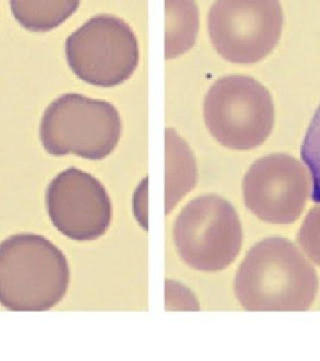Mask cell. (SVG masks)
<instances>
[{"instance_id": "obj_1", "label": "cell", "mask_w": 320, "mask_h": 361, "mask_svg": "<svg viewBox=\"0 0 320 361\" xmlns=\"http://www.w3.org/2000/svg\"><path fill=\"white\" fill-rule=\"evenodd\" d=\"M318 276L294 243L269 237L250 248L239 266L234 291L248 311H305L314 302Z\"/></svg>"}, {"instance_id": "obj_2", "label": "cell", "mask_w": 320, "mask_h": 361, "mask_svg": "<svg viewBox=\"0 0 320 361\" xmlns=\"http://www.w3.org/2000/svg\"><path fill=\"white\" fill-rule=\"evenodd\" d=\"M69 281L67 257L48 238L22 233L0 243V305L8 310H51Z\"/></svg>"}, {"instance_id": "obj_3", "label": "cell", "mask_w": 320, "mask_h": 361, "mask_svg": "<svg viewBox=\"0 0 320 361\" xmlns=\"http://www.w3.org/2000/svg\"><path fill=\"white\" fill-rule=\"evenodd\" d=\"M122 119L110 103L82 94H64L45 109L40 141L53 156L75 154L101 161L118 146Z\"/></svg>"}, {"instance_id": "obj_4", "label": "cell", "mask_w": 320, "mask_h": 361, "mask_svg": "<svg viewBox=\"0 0 320 361\" xmlns=\"http://www.w3.org/2000/svg\"><path fill=\"white\" fill-rule=\"evenodd\" d=\"M204 121L220 145L248 151L269 137L274 106L264 85L247 75L218 79L204 98Z\"/></svg>"}, {"instance_id": "obj_5", "label": "cell", "mask_w": 320, "mask_h": 361, "mask_svg": "<svg viewBox=\"0 0 320 361\" xmlns=\"http://www.w3.org/2000/svg\"><path fill=\"white\" fill-rule=\"evenodd\" d=\"M173 240L186 265L215 272L231 265L239 254L242 225L226 200L205 195L194 198L180 211L173 226Z\"/></svg>"}, {"instance_id": "obj_6", "label": "cell", "mask_w": 320, "mask_h": 361, "mask_svg": "<svg viewBox=\"0 0 320 361\" xmlns=\"http://www.w3.org/2000/svg\"><path fill=\"white\" fill-rule=\"evenodd\" d=\"M65 53L78 78L104 88L128 80L139 63V45L133 29L110 14L93 17L70 34Z\"/></svg>"}, {"instance_id": "obj_7", "label": "cell", "mask_w": 320, "mask_h": 361, "mask_svg": "<svg viewBox=\"0 0 320 361\" xmlns=\"http://www.w3.org/2000/svg\"><path fill=\"white\" fill-rule=\"evenodd\" d=\"M208 27L220 56L236 64H252L278 44L283 11L274 0H220L209 11Z\"/></svg>"}, {"instance_id": "obj_8", "label": "cell", "mask_w": 320, "mask_h": 361, "mask_svg": "<svg viewBox=\"0 0 320 361\" xmlns=\"http://www.w3.org/2000/svg\"><path fill=\"white\" fill-rule=\"evenodd\" d=\"M313 191L309 169L288 154H270L254 162L243 180L249 211L268 224L289 225L298 220Z\"/></svg>"}, {"instance_id": "obj_9", "label": "cell", "mask_w": 320, "mask_h": 361, "mask_svg": "<svg viewBox=\"0 0 320 361\" xmlns=\"http://www.w3.org/2000/svg\"><path fill=\"white\" fill-rule=\"evenodd\" d=\"M46 209L56 230L74 241H94L112 222V201L96 177L69 169L51 180Z\"/></svg>"}, {"instance_id": "obj_10", "label": "cell", "mask_w": 320, "mask_h": 361, "mask_svg": "<svg viewBox=\"0 0 320 361\" xmlns=\"http://www.w3.org/2000/svg\"><path fill=\"white\" fill-rule=\"evenodd\" d=\"M197 183V164L191 148L173 128L165 130V214Z\"/></svg>"}, {"instance_id": "obj_11", "label": "cell", "mask_w": 320, "mask_h": 361, "mask_svg": "<svg viewBox=\"0 0 320 361\" xmlns=\"http://www.w3.org/2000/svg\"><path fill=\"white\" fill-rule=\"evenodd\" d=\"M199 30V11L194 1H165V59H173L191 49Z\"/></svg>"}, {"instance_id": "obj_12", "label": "cell", "mask_w": 320, "mask_h": 361, "mask_svg": "<svg viewBox=\"0 0 320 361\" xmlns=\"http://www.w3.org/2000/svg\"><path fill=\"white\" fill-rule=\"evenodd\" d=\"M78 0H13L11 13L30 32H49L77 11Z\"/></svg>"}, {"instance_id": "obj_13", "label": "cell", "mask_w": 320, "mask_h": 361, "mask_svg": "<svg viewBox=\"0 0 320 361\" xmlns=\"http://www.w3.org/2000/svg\"><path fill=\"white\" fill-rule=\"evenodd\" d=\"M302 157L313 180V200L320 203V106L304 138Z\"/></svg>"}, {"instance_id": "obj_14", "label": "cell", "mask_w": 320, "mask_h": 361, "mask_svg": "<svg viewBox=\"0 0 320 361\" xmlns=\"http://www.w3.org/2000/svg\"><path fill=\"white\" fill-rule=\"evenodd\" d=\"M297 241L310 261L320 266V203L307 214L297 235Z\"/></svg>"}]
</instances>
